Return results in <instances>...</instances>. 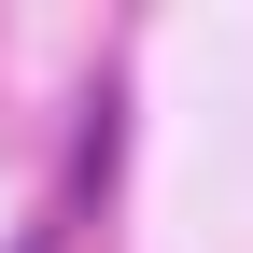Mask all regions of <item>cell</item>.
Returning a JSON list of instances; mask_svg holds the SVG:
<instances>
[{
  "instance_id": "6da1fadb",
  "label": "cell",
  "mask_w": 253,
  "mask_h": 253,
  "mask_svg": "<svg viewBox=\"0 0 253 253\" xmlns=\"http://www.w3.org/2000/svg\"><path fill=\"white\" fill-rule=\"evenodd\" d=\"M14 253H56V225H28V239H14Z\"/></svg>"
}]
</instances>
